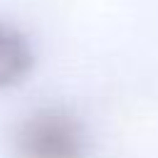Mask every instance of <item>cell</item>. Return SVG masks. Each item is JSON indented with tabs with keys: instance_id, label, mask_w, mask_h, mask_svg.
Returning a JSON list of instances; mask_svg holds the SVG:
<instances>
[{
	"instance_id": "6da1fadb",
	"label": "cell",
	"mask_w": 158,
	"mask_h": 158,
	"mask_svg": "<svg viewBox=\"0 0 158 158\" xmlns=\"http://www.w3.org/2000/svg\"><path fill=\"white\" fill-rule=\"evenodd\" d=\"M89 138L81 121L62 106H44L15 131L17 158H86Z\"/></svg>"
},
{
	"instance_id": "7a4b0ae2",
	"label": "cell",
	"mask_w": 158,
	"mask_h": 158,
	"mask_svg": "<svg viewBox=\"0 0 158 158\" xmlns=\"http://www.w3.org/2000/svg\"><path fill=\"white\" fill-rule=\"evenodd\" d=\"M32 67L35 52L27 35L17 25L0 20V89H10L25 81Z\"/></svg>"
}]
</instances>
